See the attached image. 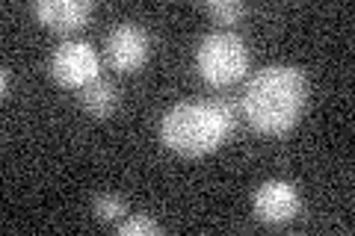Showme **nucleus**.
<instances>
[{
  "mask_svg": "<svg viewBox=\"0 0 355 236\" xmlns=\"http://www.w3.org/2000/svg\"><path fill=\"white\" fill-rule=\"evenodd\" d=\"M305 104L308 80L296 65H266L254 71L243 92V112L249 125L261 133H287L296 127Z\"/></svg>",
  "mask_w": 355,
  "mask_h": 236,
  "instance_id": "obj_1",
  "label": "nucleus"
},
{
  "mask_svg": "<svg viewBox=\"0 0 355 236\" xmlns=\"http://www.w3.org/2000/svg\"><path fill=\"white\" fill-rule=\"evenodd\" d=\"M234 107L222 98L181 100L166 109L160 121V139L169 151L184 156H202L216 151L234 133Z\"/></svg>",
  "mask_w": 355,
  "mask_h": 236,
  "instance_id": "obj_2",
  "label": "nucleus"
},
{
  "mask_svg": "<svg viewBox=\"0 0 355 236\" xmlns=\"http://www.w3.org/2000/svg\"><path fill=\"white\" fill-rule=\"evenodd\" d=\"M196 65L210 86H231L249 71V48L243 36L231 30H214L198 42Z\"/></svg>",
  "mask_w": 355,
  "mask_h": 236,
  "instance_id": "obj_3",
  "label": "nucleus"
},
{
  "mask_svg": "<svg viewBox=\"0 0 355 236\" xmlns=\"http://www.w3.org/2000/svg\"><path fill=\"white\" fill-rule=\"evenodd\" d=\"M101 62L89 42H62L51 56V77L65 89H83L101 77Z\"/></svg>",
  "mask_w": 355,
  "mask_h": 236,
  "instance_id": "obj_4",
  "label": "nucleus"
},
{
  "mask_svg": "<svg viewBox=\"0 0 355 236\" xmlns=\"http://www.w3.org/2000/svg\"><path fill=\"white\" fill-rule=\"evenodd\" d=\"M151 36L133 21H121L107 33V62L116 71H137L146 65Z\"/></svg>",
  "mask_w": 355,
  "mask_h": 236,
  "instance_id": "obj_5",
  "label": "nucleus"
},
{
  "mask_svg": "<svg viewBox=\"0 0 355 236\" xmlns=\"http://www.w3.org/2000/svg\"><path fill=\"white\" fill-rule=\"evenodd\" d=\"M302 198L291 181H266L252 198V212L263 224H284L299 216Z\"/></svg>",
  "mask_w": 355,
  "mask_h": 236,
  "instance_id": "obj_6",
  "label": "nucleus"
},
{
  "mask_svg": "<svg viewBox=\"0 0 355 236\" xmlns=\"http://www.w3.org/2000/svg\"><path fill=\"white\" fill-rule=\"evenodd\" d=\"M92 9L95 6L89 3V0H39V3L33 6V12L51 30L71 33L92 18Z\"/></svg>",
  "mask_w": 355,
  "mask_h": 236,
  "instance_id": "obj_7",
  "label": "nucleus"
},
{
  "mask_svg": "<svg viewBox=\"0 0 355 236\" xmlns=\"http://www.w3.org/2000/svg\"><path fill=\"white\" fill-rule=\"evenodd\" d=\"M116 104H119L116 83L107 80V77H95L92 83H86L80 89V107L92 118H110L113 116V109H116Z\"/></svg>",
  "mask_w": 355,
  "mask_h": 236,
  "instance_id": "obj_8",
  "label": "nucleus"
},
{
  "mask_svg": "<svg viewBox=\"0 0 355 236\" xmlns=\"http://www.w3.org/2000/svg\"><path fill=\"white\" fill-rule=\"evenodd\" d=\"M205 9L216 24H237L246 15V3H240V0H210Z\"/></svg>",
  "mask_w": 355,
  "mask_h": 236,
  "instance_id": "obj_9",
  "label": "nucleus"
},
{
  "mask_svg": "<svg viewBox=\"0 0 355 236\" xmlns=\"http://www.w3.org/2000/svg\"><path fill=\"white\" fill-rule=\"evenodd\" d=\"M116 230L121 236H157V233H163V224L154 221L151 216H146V212H137V216L119 221Z\"/></svg>",
  "mask_w": 355,
  "mask_h": 236,
  "instance_id": "obj_10",
  "label": "nucleus"
},
{
  "mask_svg": "<svg viewBox=\"0 0 355 236\" xmlns=\"http://www.w3.org/2000/svg\"><path fill=\"white\" fill-rule=\"evenodd\" d=\"M92 212H95L98 221H116V219H121V216L128 212V204H125V198L107 192V195H98V198H95Z\"/></svg>",
  "mask_w": 355,
  "mask_h": 236,
  "instance_id": "obj_11",
  "label": "nucleus"
},
{
  "mask_svg": "<svg viewBox=\"0 0 355 236\" xmlns=\"http://www.w3.org/2000/svg\"><path fill=\"white\" fill-rule=\"evenodd\" d=\"M0 92H3V98H9V69H3V89Z\"/></svg>",
  "mask_w": 355,
  "mask_h": 236,
  "instance_id": "obj_12",
  "label": "nucleus"
}]
</instances>
